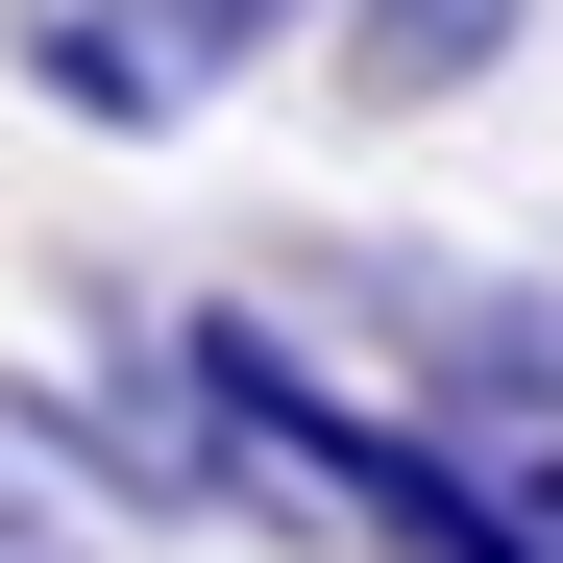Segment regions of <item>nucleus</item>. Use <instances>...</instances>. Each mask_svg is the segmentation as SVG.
Returning a JSON list of instances; mask_svg holds the SVG:
<instances>
[{
  "label": "nucleus",
  "mask_w": 563,
  "mask_h": 563,
  "mask_svg": "<svg viewBox=\"0 0 563 563\" xmlns=\"http://www.w3.org/2000/svg\"><path fill=\"white\" fill-rule=\"evenodd\" d=\"M295 295L343 343H393L465 441H563V269H465V245H295Z\"/></svg>",
  "instance_id": "f257e3e1"
},
{
  "label": "nucleus",
  "mask_w": 563,
  "mask_h": 563,
  "mask_svg": "<svg viewBox=\"0 0 563 563\" xmlns=\"http://www.w3.org/2000/svg\"><path fill=\"white\" fill-rule=\"evenodd\" d=\"M0 441L49 465V490H99V515H245V465H221V417H197V367H0Z\"/></svg>",
  "instance_id": "f03ea898"
},
{
  "label": "nucleus",
  "mask_w": 563,
  "mask_h": 563,
  "mask_svg": "<svg viewBox=\"0 0 563 563\" xmlns=\"http://www.w3.org/2000/svg\"><path fill=\"white\" fill-rule=\"evenodd\" d=\"M515 25H539V0H343V99H367V123H417V99H465Z\"/></svg>",
  "instance_id": "7ed1b4c3"
},
{
  "label": "nucleus",
  "mask_w": 563,
  "mask_h": 563,
  "mask_svg": "<svg viewBox=\"0 0 563 563\" xmlns=\"http://www.w3.org/2000/svg\"><path fill=\"white\" fill-rule=\"evenodd\" d=\"M25 74H49L74 123H172V99H197V74H172V49L123 25V0H25Z\"/></svg>",
  "instance_id": "20e7f679"
},
{
  "label": "nucleus",
  "mask_w": 563,
  "mask_h": 563,
  "mask_svg": "<svg viewBox=\"0 0 563 563\" xmlns=\"http://www.w3.org/2000/svg\"><path fill=\"white\" fill-rule=\"evenodd\" d=\"M123 25H147L172 74H221V49H269V25H343V0H123Z\"/></svg>",
  "instance_id": "39448f33"
},
{
  "label": "nucleus",
  "mask_w": 563,
  "mask_h": 563,
  "mask_svg": "<svg viewBox=\"0 0 563 563\" xmlns=\"http://www.w3.org/2000/svg\"><path fill=\"white\" fill-rule=\"evenodd\" d=\"M0 563H123V539H99V490H49V465L0 441Z\"/></svg>",
  "instance_id": "423d86ee"
}]
</instances>
